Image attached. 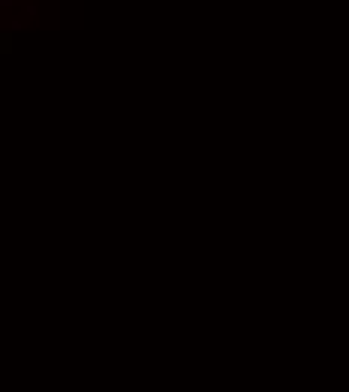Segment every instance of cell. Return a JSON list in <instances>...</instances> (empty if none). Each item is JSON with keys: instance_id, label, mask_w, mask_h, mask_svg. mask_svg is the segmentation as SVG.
Returning <instances> with one entry per match:
<instances>
[{"instance_id": "1", "label": "cell", "mask_w": 349, "mask_h": 392, "mask_svg": "<svg viewBox=\"0 0 349 392\" xmlns=\"http://www.w3.org/2000/svg\"><path fill=\"white\" fill-rule=\"evenodd\" d=\"M0 52H9V36H0Z\"/></svg>"}]
</instances>
